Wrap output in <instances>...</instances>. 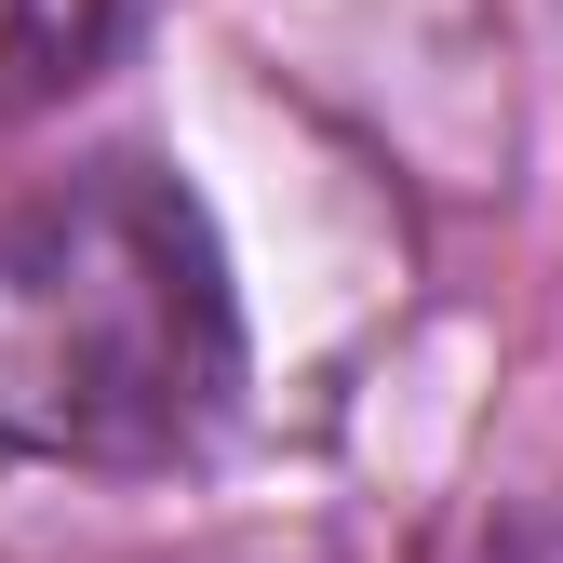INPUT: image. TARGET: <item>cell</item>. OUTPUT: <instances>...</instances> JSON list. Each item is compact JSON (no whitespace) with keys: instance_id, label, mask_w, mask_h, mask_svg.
<instances>
[{"instance_id":"cell-1","label":"cell","mask_w":563,"mask_h":563,"mask_svg":"<svg viewBox=\"0 0 563 563\" xmlns=\"http://www.w3.org/2000/svg\"><path fill=\"white\" fill-rule=\"evenodd\" d=\"M242 402L216 216L162 162H67L0 201V470H188Z\"/></svg>"},{"instance_id":"cell-2","label":"cell","mask_w":563,"mask_h":563,"mask_svg":"<svg viewBox=\"0 0 563 563\" xmlns=\"http://www.w3.org/2000/svg\"><path fill=\"white\" fill-rule=\"evenodd\" d=\"M121 14H134V0H0V121L54 108V95L121 41Z\"/></svg>"}]
</instances>
